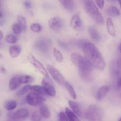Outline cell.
Masks as SVG:
<instances>
[{"label": "cell", "mask_w": 121, "mask_h": 121, "mask_svg": "<svg viewBox=\"0 0 121 121\" xmlns=\"http://www.w3.org/2000/svg\"><path fill=\"white\" fill-rule=\"evenodd\" d=\"M85 58L90 65L99 70H104L106 63L96 46L92 42L86 41L83 47Z\"/></svg>", "instance_id": "obj_1"}, {"label": "cell", "mask_w": 121, "mask_h": 121, "mask_svg": "<svg viewBox=\"0 0 121 121\" xmlns=\"http://www.w3.org/2000/svg\"><path fill=\"white\" fill-rule=\"evenodd\" d=\"M72 63L79 70L80 76L83 80L91 82L92 80V66L87 61L86 58L78 53H72L70 56Z\"/></svg>", "instance_id": "obj_2"}, {"label": "cell", "mask_w": 121, "mask_h": 121, "mask_svg": "<svg viewBox=\"0 0 121 121\" xmlns=\"http://www.w3.org/2000/svg\"><path fill=\"white\" fill-rule=\"evenodd\" d=\"M84 8L86 13L92 18L99 24H103L104 22V17L99 11L97 6L92 1L87 0L84 4Z\"/></svg>", "instance_id": "obj_3"}, {"label": "cell", "mask_w": 121, "mask_h": 121, "mask_svg": "<svg viewBox=\"0 0 121 121\" xmlns=\"http://www.w3.org/2000/svg\"><path fill=\"white\" fill-rule=\"evenodd\" d=\"M85 117L88 121H102L104 112L99 106L96 105H90L86 110Z\"/></svg>", "instance_id": "obj_4"}, {"label": "cell", "mask_w": 121, "mask_h": 121, "mask_svg": "<svg viewBox=\"0 0 121 121\" xmlns=\"http://www.w3.org/2000/svg\"><path fill=\"white\" fill-rule=\"evenodd\" d=\"M27 104L33 106H40L46 101L43 96L34 92H31L28 93L26 98Z\"/></svg>", "instance_id": "obj_5"}, {"label": "cell", "mask_w": 121, "mask_h": 121, "mask_svg": "<svg viewBox=\"0 0 121 121\" xmlns=\"http://www.w3.org/2000/svg\"><path fill=\"white\" fill-rule=\"evenodd\" d=\"M28 60L29 62L35 67V69H37L40 73H41L44 76V78H49V74H48V72L47 69H46L44 66L43 65V64L40 62L39 60H38L35 57L33 56L32 53H29L28 55Z\"/></svg>", "instance_id": "obj_6"}, {"label": "cell", "mask_w": 121, "mask_h": 121, "mask_svg": "<svg viewBox=\"0 0 121 121\" xmlns=\"http://www.w3.org/2000/svg\"><path fill=\"white\" fill-rule=\"evenodd\" d=\"M47 70L50 74L53 79L60 85H63L65 83V79L61 73L56 67L52 65H47Z\"/></svg>", "instance_id": "obj_7"}, {"label": "cell", "mask_w": 121, "mask_h": 121, "mask_svg": "<svg viewBox=\"0 0 121 121\" xmlns=\"http://www.w3.org/2000/svg\"><path fill=\"white\" fill-rule=\"evenodd\" d=\"M49 79L50 78H44L41 82V86L47 95L51 97H54L56 94V91L54 86L50 83Z\"/></svg>", "instance_id": "obj_8"}, {"label": "cell", "mask_w": 121, "mask_h": 121, "mask_svg": "<svg viewBox=\"0 0 121 121\" xmlns=\"http://www.w3.org/2000/svg\"><path fill=\"white\" fill-rule=\"evenodd\" d=\"M50 46L51 41L48 39H41L35 42L34 48L42 53H46L49 50Z\"/></svg>", "instance_id": "obj_9"}, {"label": "cell", "mask_w": 121, "mask_h": 121, "mask_svg": "<svg viewBox=\"0 0 121 121\" xmlns=\"http://www.w3.org/2000/svg\"><path fill=\"white\" fill-rule=\"evenodd\" d=\"M48 26L54 32H58L61 30L63 27L62 20L58 17H53L48 21Z\"/></svg>", "instance_id": "obj_10"}, {"label": "cell", "mask_w": 121, "mask_h": 121, "mask_svg": "<svg viewBox=\"0 0 121 121\" xmlns=\"http://www.w3.org/2000/svg\"><path fill=\"white\" fill-rule=\"evenodd\" d=\"M70 26L73 29L79 31L82 28V21L80 17V13L73 15L70 20Z\"/></svg>", "instance_id": "obj_11"}, {"label": "cell", "mask_w": 121, "mask_h": 121, "mask_svg": "<svg viewBox=\"0 0 121 121\" xmlns=\"http://www.w3.org/2000/svg\"><path fill=\"white\" fill-rule=\"evenodd\" d=\"M29 115V112L26 108L19 109L14 112L13 115V119L14 121H21L26 119Z\"/></svg>", "instance_id": "obj_12"}, {"label": "cell", "mask_w": 121, "mask_h": 121, "mask_svg": "<svg viewBox=\"0 0 121 121\" xmlns=\"http://www.w3.org/2000/svg\"><path fill=\"white\" fill-rule=\"evenodd\" d=\"M69 105L72 111L76 116L79 117H82L83 115V111L82 109L81 106L79 103L73 101V100H69Z\"/></svg>", "instance_id": "obj_13"}, {"label": "cell", "mask_w": 121, "mask_h": 121, "mask_svg": "<svg viewBox=\"0 0 121 121\" xmlns=\"http://www.w3.org/2000/svg\"><path fill=\"white\" fill-rule=\"evenodd\" d=\"M110 89H111V87L108 85H104V86L100 87V89L98 91V93H97L96 95L97 100H99V101L102 100L106 97L108 93H109V92L110 91Z\"/></svg>", "instance_id": "obj_14"}, {"label": "cell", "mask_w": 121, "mask_h": 121, "mask_svg": "<svg viewBox=\"0 0 121 121\" xmlns=\"http://www.w3.org/2000/svg\"><path fill=\"white\" fill-rule=\"evenodd\" d=\"M88 32L91 39L94 42L98 43L101 41V35L99 31L95 27H90L88 29Z\"/></svg>", "instance_id": "obj_15"}, {"label": "cell", "mask_w": 121, "mask_h": 121, "mask_svg": "<svg viewBox=\"0 0 121 121\" xmlns=\"http://www.w3.org/2000/svg\"><path fill=\"white\" fill-rule=\"evenodd\" d=\"M106 30L109 34V35L112 37H115L116 34L115 28L114 24L113 21L111 18H108L106 20Z\"/></svg>", "instance_id": "obj_16"}, {"label": "cell", "mask_w": 121, "mask_h": 121, "mask_svg": "<svg viewBox=\"0 0 121 121\" xmlns=\"http://www.w3.org/2000/svg\"><path fill=\"white\" fill-rule=\"evenodd\" d=\"M64 8L69 11H72L74 9V3L73 0H59Z\"/></svg>", "instance_id": "obj_17"}, {"label": "cell", "mask_w": 121, "mask_h": 121, "mask_svg": "<svg viewBox=\"0 0 121 121\" xmlns=\"http://www.w3.org/2000/svg\"><path fill=\"white\" fill-rule=\"evenodd\" d=\"M21 51V49L20 46L14 45V46H11L9 48V54L12 58L14 59V58L17 57L20 55Z\"/></svg>", "instance_id": "obj_18"}, {"label": "cell", "mask_w": 121, "mask_h": 121, "mask_svg": "<svg viewBox=\"0 0 121 121\" xmlns=\"http://www.w3.org/2000/svg\"><path fill=\"white\" fill-rule=\"evenodd\" d=\"M39 111H40V115L43 118L47 119L50 117V111L49 108L45 104H43L40 105Z\"/></svg>", "instance_id": "obj_19"}, {"label": "cell", "mask_w": 121, "mask_h": 121, "mask_svg": "<svg viewBox=\"0 0 121 121\" xmlns=\"http://www.w3.org/2000/svg\"><path fill=\"white\" fill-rule=\"evenodd\" d=\"M21 85L18 76H14L11 79L9 83V89L11 91H15Z\"/></svg>", "instance_id": "obj_20"}, {"label": "cell", "mask_w": 121, "mask_h": 121, "mask_svg": "<svg viewBox=\"0 0 121 121\" xmlns=\"http://www.w3.org/2000/svg\"><path fill=\"white\" fill-rule=\"evenodd\" d=\"M106 13L109 16L112 17H115L120 15V11L117 7L115 6H111L109 7L106 10Z\"/></svg>", "instance_id": "obj_21"}, {"label": "cell", "mask_w": 121, "mask_h": 121, "mask_svg": "<svg viewBox=\"0 0 121 121\" xmlns=\"http://www.w3.org/2000/svg\"><path fill=\"white\" fill-rule=\"evenodd\" d=\"M17 21L19 25L21 26L22 31L26 32L27 30V22L26 18L22 15H18L17 16Z\"/></svg>", "instance_id": "obj_22"}, {"label": "cell", "mask_w": 121, "mask_h": 121, "mask_svg": "<svg viewBox=\"0 0 121 121\" xmlns=\"http://www.w3.org/2000/svg\"><path fill=\"white\" fill-rule=\"evenodd\" d=\"M65 113L68 119V121H81L79 119L78 116L76 115L74 113L68 108L65 109Z\"/></svg>", "instance_id": "obj_23"}, {"label": "cell", "mask_w": 121, "mask_h": 121, "mask_svg": "<svg viewBox=\"0 0 121 121\" xmlns=\"http://www.w3.org/2000/svg\"><path fill=\"white\" fill-rule=\"evenodd\" d=\"M19 80L21 84H28L33 82L34 78L31 76L24 74L19 77Z\"/></svg>", "instance_id": "obj_24"}, {"label": "cell", "mask_w": 121, "mask_h": 121, "mask_svg": "<svg viewBox=\"0 0 121 121\" xmlns=\"http://www.w3.org/2000/svg\"><path fill=\"white\" fill-rule=\"evenodd\" d=\"M64 85H65V87H66V89H67V92H68V93H69L70 96L72 97L73 99H76V97H77L76 93L75 91H74L73 86L71 85V84H70L69 83L67 82H65Z\"/></svg>", "instance_id": "obj_25"}, {"label": "cell", "mask_w": 121, "mask_h": 121, "mask_svg": "<svg viewBox=\"0 0 121 121\" xmlns=\"http://www.w3.org/2000/svg\"><path fill=\"white\" fill-rule=\"evenodd\" d=\"M30 90L32 91L33 92H36V93H39V94L41 95L42 96L47 95L46 93H45L42 86H39V85H33V86H30Z\"/></svg>", "instance_id": "obj_26"}, {"label": "cell", "mask_w": 121, "mask_h": 121, "mask_svg": "<svg viewBox=\"0 0 121 121\" xmlns=\"http://www.w3.org/2000/svg\"><path fill=\"white\" fill-rule=\"evenodd\" d=\"M53 54L54 58L56 59V60L57 62H62L63 60V56L62 53H61L59 50L57 49L55 47H54V48H53Z\"/></svg>", "instance_id": "obj_27"}, {"label": "cell", "mask_w": 121, "mask_h": 121, "mask_svg": "<svg viewBox=\"0 0 121 121\" xmlns=\"http://www.w3.org/2000/svg\"><path fill=\"white\" fill-rule=\"evenodd\" d=\"M17 106V102L15 100H9L5 104V108L7 111H13Z\"/></svg>", "instance_id": "obj_28"}, {"label": "cell", "mask_w": 121, "mask_h": 121, "mask_svg": "<svg viewBox=\"0 0 121 121\" xmlns=\"http://www.w3.org/2000/svg\"><path fill=\"white\" fill-rule=\"evenodd\" d=\"M17 37L16 35H14V34H8L5 37V41L8 43L13 44H15L17 41Z\"/></svg>", "instance_id": "obj_29"}, {"label": "cell", "mask_w": 121, "mask_h": 121, "mask_svg": "<svg viewBox=\"0 0 121 121\" xmlns=\"http://www.w3.org/2000/svg\"><path fill=\"white\" fill-rule=\"evenodd\" d=\"M11 28L13 33L15 34H20L22 31V28H21V26L19 25L18 23H14L12 26Z\"/></svg>", "instance_id": "obj_30"}, {"label": "cell", "mask_w": 121, "mask_h": 121, "mask_svg": "<svg viewBox=\"0 0 121 121\" xmlns=\"http://www.w3.org/2000/svg\"><path fill=\"white\" fill-rule=\"evenodd\" d=\"M30 85H27L26 86H24L22 89H21L20 90H19L18 92L17 93V96L18 97L22 96L26 94L27 92L30 90Z\"/></svg>", "instance_id": "obj_31"}, {"label": "cell", "mask_w": 121, "mask_h": 121, "mask_svg": "<svg viewBox=\"0 0 121 121\" xmlns=\"http://www.w3.org/2000/svg\"><path fill=\"white\" fill-rule=\"evenodd\" d=\"M30 30L34 33H40L41 31V26L39 23H33L30 26Z\"/></svg>", "instance_id": "obj_32"}, {"label": "cell", "mask_w": 121, "mask_h": 121, "mask_svg": "<svg viewBox=\"0 0 121 121\" xmlns=\"http://www.w3.org/2000/svg\"><path fill=\"white\" fill-rule=\"evenodd\" d=\"M58 119H59V121H68V119H67V117L66 116V113L63 112L59 113Z\"/></svg>", "instance_id": "obj_33"}, {"label": "cell", "mask_w": 121, "mask_h": 121, "mask_svg": "<svg viewBox=\"0 0 121 121\" xmlns=\"http://www.w3.org/2000/svg\"><path fill=\"white\" fill-rule=\"evenodd\" d=\"M41 115L37 113V112H34L31 116V121H41Z\"/></svg>", "instance_id": "obj_34"}, {"label": "cell", "mask_w": 121, "mask_h": 121, "mask_svg": "<svg viewBox=\"0 0 121 121\" xmlns=\"http://www.w3.org/2000/svg\"><path fill=\"white\" fill-rule=\"evenodd\" d=\"M58 44H59V46L61 47L62 48L65 50H67L69 48V46L66 42L65 41H61V40H58Z\"/></svg>", "instance_id": "obj_35"}, {"label": "cell", "mask_w": 121, "mask_h": 121, "mask_svg": "<svg viewBox=\"0 0 121 121\" xmlns=\"http://www.w3.org/2000/svg\"><path fill=\"white\" fill-rule=\"evenodd\" d=\"M96 3L99 8L102 9L105 5V0H95Z\"/></svg>", "instance_id": "obj_36"}, {"label": "cell", "mask_w": 121, "mask_h": 121, "mask_svg": "<svg viewBox=\"0 0 121 121\" xmlns=\"http://www.w3.org/2000/svg\"><path fill=\"white\" fill-rule=\"evenodd\" d=\"M87 41H86L85 40H80L78 41V46L80 47V48L83 49V47L84 45H85V43Z\"/></svg>", "instance_id": "obj_37"}, {"label": "cell", "mask_w": 121, "mask_h": 121, "mask_svg": "<svg viewBox=\"0 0 121 121\" xmlns=\"http://www.w3.org/2000/svg\"><path fill=\"white\" fill-rule=\"evenodd\" d=\"M24 6L26 7V8H30L32 6L31 2L30 1H28V0L25 1L24 2Z\"/></svg>", "instance_id": "obj_38"}, {"label": "cell", "mask_w": 121, "mask_h": 121, "mask_svg": "<svg viewBox=\"0 0 121 121\" xmlns=\"http://www.w3.org/2000/svg\"><path fill=\"white\" fill-rule=\"evenodd\" d=\"M117 85L118 86V88H121V78L120 76L118 77V79H117Z\"/></svg>", "instance_id": "obj_39"}, {"label": "cell", "mask_w": 121, "mask_h": 121, "mask_svg": "<svg viewBox=\"0 0 121 121\" xmlns=\"http://www.w3.org/2000/svg\"><path fill=\"white\" fill-rule=\"evenodd\" d=\"M0 72L2 74H5L7 73V71H6V69L3 67H0Z\"/></svg>", "instance_id": "obj_40"}, {"label": "cell", "mask_w": 121, "mask_h": 121, "mask_svg": "<svg viewBox=\"0 0 121 121\" xmlns=\"http://www.w3.org/2000/svg\"><path fill=\"white\" fill-rule=\"evenodd\" d=\"M117 66H118V67L119 68V69H121V59H120L117 61Z\"/></svg>", "instance_id": "obj_41"}, {"label": "cell", "mask_w": 121, "mask_h": 121, "mask_svg": "<svg viewBox=\"0 0 121 121\" xmlns=\"http://www.w3.org/2000/svg\"><path fill=\"white\" fill-rule=\"evenodd\" d=\"M2 38H3V33H2V31L0 30V41L2 40Z\"/></svg>", "instance_id": "obj_42"}, {"label": "cell", "mask_w": 121, "mask_h": 121, "mask_svg": "<svg viewBox=\"0 0 121 121\" xmlns=\"http://www.w3.org/2000/svg\"><path fill=\"white\" fill-rule=\"evenodd\" d=\"M2 17V12L0 11V18H1Z\"/></svg>", "instance_id": "obj_43"}, {"label": "cell", "mask_w": 121, "mask_h": 121, "mask_svg": "<svg viewBox=\"0 0 121 121\" xmlns=\"http://www.w3.org/2000/svg\"><path fill=\"white\" fill-rule=\"evenodd\" d=\"M121 44H119V52H120L121 53Z\"/></svg>", "instance_id": "obj_44"}, {"label": "cell", "mask_w": 121, "mask_h": 121, "mask_svg": "<svg viewBox=\"0 0 121 121\" xmlns=\"http://www.w3.org/2000/svg\"><path fill=\"white\" fill-rule=\"evenodd\" d=\"M2 116V111L0 110V117H1Z\"/></svg>", "instance_id": "obj_45"}, {"label": "cell", "mask_w": 121, "mask_h": 121, "mask_svg": "<svg viewBox=\"0 0 121 121\" xmlns=\"http://www.w3.org/2000/svg\"><path fill=\"white\" fill-rule=\"evenodd\" d=\"M117 1H118V2H119V4H121V0H117Z\"/></svg>", "instance_id": "obj_46"}, {"label": "cell", "mask_w": 121, "mask_h": 121, "mask_svg": "<svg viewBox=\"0 0 121 121\" xmlns=\"http://www.w3.org/2000/svg\"><path fill=\"white\" fill-rule=\"evenodd\" d=\"M1 46H2V43H1L0 42V47H1Z\"/></svg>", "instance_id": "obj_47"}, {"label": "cell", "mask_w": 121, "mask_h": 121, "mask_svg": "<svg viewBox=\"0 0 121 121\" xmlns=\"http://www.w3.org/2000/svg\"><path fill=\"white\" fill-rule=\"evenodd\" d=\"M1 0H0V7H1Z\"/></svg>", "instance_id": "obj_48"}, {"label": "cell", "mask_w": 121, "mask_h": 121, "mask_svg": "<svg viewBox=\"0 0 121 121\" xmlns=\"http://www.w3.org/2000/svg\"><path fill=\"white\" fill-rule=\"evenodd\" d=\"M118 121H121V118H119V120H118Z\"/></svg>", "instance_id": "obj_49"}]
</instances>
